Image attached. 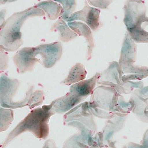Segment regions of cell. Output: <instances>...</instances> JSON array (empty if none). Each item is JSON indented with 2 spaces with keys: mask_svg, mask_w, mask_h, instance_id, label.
<instances>
[{
  "mask_svg": "<svg viewBox=\"0 0 148 148\" xmlns=\"http://www.w3.org/2000/svg\"><path fill=\"white\" fill-rule=\"evenodd\" d=\"M76 90L78 93L81 95H85L90 93V87L88 82L78 84L76 86Z\"/></svg>",
  "mask_w": 148,
  "mask_h": 148,
  "instance_id": "obj_15",
  "label": "cell"
},
{
  "mask_svg": "<svg viewBox=\"0 0 148 148\" xmlns=\"http://www.w3.org/2000/svg\"><path fill=\"white\" fill-rule=\"evenodd\" d=\"M86 74L84 66L81 63H77L71 69L67 78L63 83L70 85L84 79Z\"/></svg>",
  "mask_w": 148,
  "mask_h": 148,
  "instance_id": "obj_10",
  "label": "cell"
},
{
  "mask_svg": "<svg viewBox=\"0 0 148 148\" xmlns=\"http://www.w3.org/2000/svg\"><path fill=\"white\" fill-rule=\"evenodd\" d=\"M19 81L12 79L5 74L0 77V105L4 108L16 109L14 97L19 87Z\"/></svg>",
  "mask_w": 148,
  "mask_h": 148,
  "instance_id": "obj_5",
  "label": "cell"
},
{
  "mask_svg": "<svg viewBox=\"0 0 148 148\" xmlns=\"http://www.w3.org/2000/svg\"><path fill=\"white\" fill-rule=\"evenodd\" d=\"M60 4L63 13L59 18L66 21L75 10L77 3L76 0H53Z\"/></svg>",
  "mask_w": 148,
  "mask_h": 148,
  "instance_id": "obj_12",
  "label": "cell"
},
{
  "mask_svg": "<svg viewBox=\"0 0 148 148\" xmlns=\"http://www.w3.org/2000/svg\"><path fill=\"white\" fill-rule=\"evenodd\" d=\"M9 57L7 52L0 49V72L6 70L9 66Z\"/></svg>",
  "mask_w": 148,
  "mask_h": 148,
  "instance_id": "obj_13",
  "label": "cell"
},
{
  "mask_svg": "<svg viewBox=\"0 0 148 148\" xmlns=\"http://www.w3.org/2000/svg\"><path fill=\"white\" fill-rule=\"evenodd\" d=\"M45 15L43 10L34 6L10 16L5 21L0 31V49L6 52L16 51L23 44L21 29L25 21L30 18Z\"/></svg>",
  "mask_w": 148,
  "mask_h": 148,
  "instance_id": "obj_2",
  "label": "cell"
},
{
  "mask_svg": "<svg viewBox=\"0 0 148 148\" xmlns=\"http://www.w3.org/2000/svg\"><path fill=\"white\" fill-rule=\"evenodd\" d=\"M51 30L58 31L59 40L63 42L71 41L78 36L77 34L66 24L65 21L60 18H59L58 21L53 25Z\"/></svg>",
  "mask_w": 148,
  "mask_h": 148,
  "instance_id": "obj_9",
  "label": "cell"
},
{
  "mask_svg": "<svg viewBox=\"0 0 148 148\" xmlns=\"http://www.w3.org/2000/svg\"><path fill=\"white\" fill-rule=\"evenodd\" d=\"M7 13V10L3 9L0 10V31L5 21V17Z\"/></svg>",
  "mask_w": 148,
  "mask_h": 148,
  "instance_id": "obj_16",
  "label": "cell"
},
{
  "mask_svg": "<svg viewBox=\"0 0 148 148\" xmlns=\"http://www.w3.org/2000/svg\"><path fill=\"white\" fill-rule=\"evenodd\" d=\"M34 6L43 10L45 15H46L47 17L51 20L59 18L63 13L62 6L54 1H44Z\"/></svg>",
  "mask_w": 148,
  "mask_h": 148,
  "instance_id": "obj_8",
  "label": "cell"
},
{
  "mask_svg": "<svg viewBox=\"0 0 148 148\" xmlns=\"http://www.w3.org/2000/svg\"><path fill=\"white\" fill-rule=\"evenodd\" d=\"M62 47L60 42L44 44L36 47H26L18 51L13 61L19 73L32 71L37 62L47 68L52 67L60 59Z\"/></svg>",
  "mask_w": 148,
  "mask_h": 148,
  "instance_id": "obj_1",
  "label": "cell"
},
{
  "mask_svg": "<svg viewBox=\"0 0 148 148\" xmlns=\"http://www.w3.org/2000/svg\"><path fill=\"white\" fill-rule=\"evenodd\" d=\"M14 119V113L11 109L0 108V133L6 131Z\"/></svg>",
  "mask_w": 148,
  "mask_h": 148,
  "instance_id": "obj_11",
  "label": "cell"
},
{
  "mask_svg": "<svg viewBox=\"0 0 148 148\" xmlns=\"http://www.w3.org/2000/svg\"><path fill=\"white\" fill-rule=\"evenodd\" d=\"M17 0H0V5L16 1Z\"/></svg>",
  "mask_w": 148,
  "mask_h": 148,
  "instance_id": "obj_17",
  "label": "cell"
},
{
  "mask_svg": "<svg viewBox=\"0 0 148 148\" xmlns=\"http://www.w3.org/2000/svg\"><path fill=\"white\" fill-rule=\"evenodd\" d=\"M90 5L94 7L105 9H107L113 0H86Z\"/></svg>",
  "mask_w": 148,
  "mask_h": 148,
  "instance_id": "obj_14",
  "label": "cell"
},
{
  "mask_svg": "<svg viewBox=\"0 0 148 148\" xmlns=\"http://www.w3.org/2000/svg\"><path fill=\"white\" fill-rule=\"evenodd\" d=\"M68 25L78 35L83 36L86 40L87 44V57L88 59H90L92 50L95 47L93 36L90 28L85 23L80 22H68Z\"/></svg>",
  "mask_w": 148,
  "mask_h": 148,
  "instance_id": "obj_7",
  "label": "cell"
},
{
  "mask_svg": "<svg viewBox=\"0 0 148 148\" xmlns=\"http://www.w3.org/2000/svg\"><path fill=\"white\" fill-rule=\"evenodd\" d=\"M101 10L90 7L86 0L82 10L73 12L66 20L68 22L79 20L86 23L92 31L97 30L100 25V15Z\"/></svg>",
  "mask_w": 148,
  "mask_h": 148,
  "instance_id": "obj_6",
  "label": "cell"
},
{
  "mask_svg": "<svg viewBox=\"0 0 148 148\" xmlns=\"http://www.w3.org/2000/svg\"><path fill=\"white\" fill-rule=\"evenodd\" d=\"M123 22L131 38L137 43H148L147 7L143 0H127L124 6Z\"/></svg>",
  "mask_w": 148,
  "mask_h": 148,
  "instance_id": "obj_4",
  "label": "cell"
},
{
  "mask_svg": "<svg viewBox=\"0 0 148 148\" xmlns=\"http://www.w3.org/2000/svg\"><path fill=\"white\" fill-rule=\"evenodd\" d=\"M47 105L32 110L9 134L3 145L6 147L12 140L24 132H31L38 138L46 139L49 132V121L54 114Z\"/></svg>",
  "mask_w": 148,
  "mask_h": 148,
  "instance_id": "obj_3",
  "label": "cell"
}]
</instances>
